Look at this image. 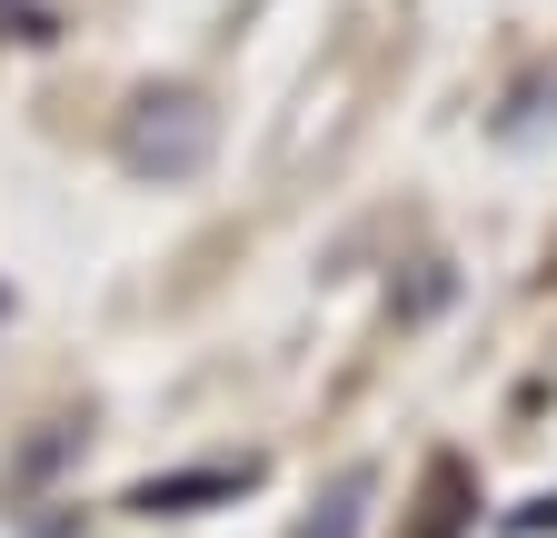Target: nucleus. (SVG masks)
<instances>
[{
	"label": "nucleus",
	"instance_id": "nucleus-1",
	"mask_svg": "<svg viewBox=\"0 0 557 538\" xmlns=\"http://www.w3.org/2000/svg\"><path fill=\"white\" fill-rule=\"evenodd\" d=\"M209 140H220V120H209L199 90H150V100L129 110V130H120V160L139 180H189L209 160Z\"/></svg>",
	"mask_w": 557,
	"mask_h": 538
},
{
	"label": "nucleus",
	"instance_id": "nucleus-2",
	"mask_svg": "<svg viewBox=\"0 0 557 538\" xmlns=\"http://www.w3.org/2000/svg\"><path fill=\"white\" fill-rule=\"evenodd\" d=\"M359 509H369V468H348L338 499H329V518H309V538H359Z\"/></svg>",
	"mask_w": 557,
	"mask_h": 538
}]
</instances>
